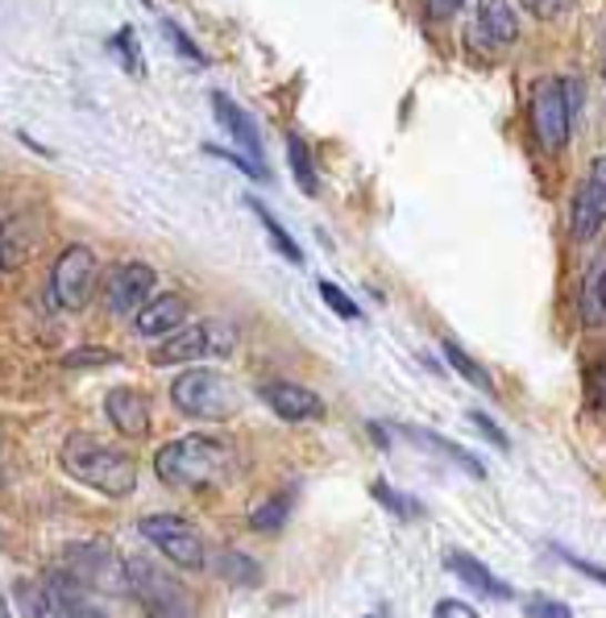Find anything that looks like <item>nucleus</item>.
I'll list each match as a JSON object with an SVG mask.
<instances>
[{
	"label": "nucleus",
	"instance_id": "18",
	"mask_svg": "<svg viewBox=\"0 0 606 618\" xmlns=\"http://www.w3.org/2000/svg\"><path fill=\"white\" fill-rule=\"evenodd\" d=\"M577 316L586 328H606V250L590 257V266L582 274V291H577Z\"/></svg>",
	"mask_w": 606,
	"mask_h": 618
},
{
	"label": "nucleus",
	"instance_id": "26",
	"mask_svg": "<svg viewBox=\"0 0 606 618\" xmlns=\"http://www.w3.org/2000/svg\"><path fill=\"white\" fill-rule=\"evenodd\" d=\"M441 353H445V362L453 365V369H457V374H462L469 386H478L482 395H495V382H491V374H486V365L474 362V357H469V353H465L457 341H445V345H441Z\"/></svg>",
	"mask_w": 606,
	"mask_h": 618
},
{
	"label": "nucleus",
	"instance_id": "34",
	"mask_svg": "<svg viewBox=\"0 0 606 618\" xmlns=\"http://www.w3.org/2000/svg\"><path fill=\"white\" fill-rule=\"evenodd\" d=\"M112 47L121 50V59H125V71H133V75H142V54H138V38H133V30H121L117 38H112Z\"/></svg>",
	"mask_w": 606,
	"mask_h": 618
},
{
	"label": "nucleus",
	"instance_id": "15",
	"mask_svg": "<svg viewBox=\"0 0 606 618\" xmlns=\"http://www.w3.org/2000/svg\"><path fill=\"white\" fill-rule=\"evenodd\" d=\"M208 100H212V112H216L221 129L241 145V154L254 162V166H262V171H266V159H262V138H257L254 116L241 109V104H233V100H229L224 92H212Z\"/></svg>",
	"mask_w": 606,
	"mask_h": 618
},
{
	"label": "nucleus",
	"instance_id": "20",
	"mask_svg": "<svg viewBox=\"0 0 606 618\" xmlns=\"http://www.w3.org/2000/svg\"><path fill=\"white\" fill-rule=\"evenodd\" d=\"M474 30H478L491 47H515V38H519V17H515V4H511V0H478Z\"/></svg>",
	"mask_w": 606,
	"mask_h": 618
},
{
	"label": "nucleus",
	"instance_id": "35",
	"mask_svg": "<svg viewBox=\"0 0 606 618\" xmlns=\"http://www.w3.org/2000/svg\"><path fill=\"white\" fill-rule=\"evenodd\" d=\"M432 618H478V615H474V610H469L465 602H453V598H445V602H436Z\"/></svg>",
	"mask_w": 606,
	"mask_h": 618
},
{
	"label": "nucleus",
	"instance_id": "39",
	"mask_svg": "<svg viewBox=\"0 0 606 618\" xmlns=\"http://www.w3.org/2000/svg\"><path fill=\"white\" fill-rule=\"evenodd\" d=\"M0 618H17L13 606H9V598H4V589H0Z\"/></svg>",
	"mask_w": 606,
	"mask_h": 618
},
{
	"label": "nucleus",
	"instance_id": "8",
	"mask_svg": "<svg viewBox=\"0 0 606 618\" xmlns=\"http://www.w3.org/2000/svg\"><path fill=\"white\" fill-rule=\"evenodd\" d=\"M59 569L92 594H129L125 560L112 553L109 544H67Z\"/></svg>",
	"mask_w": 606,
	"mask_h": 618
},
{
	"label": "nucleus",
	"instance_id": "30",
	"mask_svg": "<svg viewBox=\"0 0 606 618\" xmlns=\"http://www.w3.org/2000/svg\"><path fill=\"white\" fill-rule=\"evenodd\" d=\"M524 615L527 618H574L569 602H560V598H548V594H532L524 602Z\"/></svg>",
	"mask_w": 606,
	"mask_h": 618
},
{
	"label": "nucleus",
	"instance_id": "25",
	"mask_svg": "<svg viewBox=\"0 0 606 618\" xmlns=\"http://www.w3.org/2000/svg\"><path fill=\"white\" fill-rule=\"evenodd\" d=\"M370 498L378 503V507H386V515H395V519H403V524H412V519H424V507L415 503L412 494H400L391 482H370Z\"/></svg>",
	"mask_w": 606,
	"mask_h": 618
},
{
	"label": "nucleus",
	"instance_id": "5",
	"mask_svg": "<svg viewBox=\"0 0 606 618\" xmlns=\"http://www.w3.org/2000/svg\"><path fill=\"white\" fill-rule=\"evenodd\" d=\"M129 598L138 602L145 618H195L192 589L179 581L175 573H166L150 556H129L125 560Z\"/></svg>",
	"mask_w": 606,
	"mask_h": 618
},
{
	"label": "nucleus",
	"instance_id": "10",
	"mask_svg": "<svg viewBox=\"0 0 606 618\" xmlns=\"http://www.w3.org/2000/svg\"><path fill=\"white\" fill-rule=\"evenodd\" d=\"M606 224V154L590 162L586 179L577 183L574 204H569V237L594 241Z\"/></svg>",
	"mask_w": 606,
	"mask_h": 618
},
{
	"label": "nucleus",
	"instance_id": "17",
	"mask_svg": "<svg viewBox=\"0 0 606 618\" xmlns=\"http://www.w3.org/2000/svg\"><path fill=\"white\" fill-rule=\"evenodd\" d=\"M42 586L50 589V598L59 602V610H63L67 618H112V615H104V606L97 602V594L83 589L80 581L67 577L63 569H50L47 577H42Z\"/></svg>",
	"mask_w": 606,
	"mask_h": 618
},
{
	"label": "nucleus",
	"instance_id": "23",
	"mask_svg": "<svg viewBox=\"0 0 606 618\" xmlns=\"http://www.w3.org/2000/svg\"><path fill=\"white\" fill-rule=\"evenodd\" d=\"M245 207H250V212H254V216H257V224L266 229V237H271L274 250H279V254L287 257L291 266H303V250H300V241L291 237V233H287V229H283V224L274 221V212H271V207L262 204L257 195H245Z\"/></svg>",
	"mask_w": 606,
	"mask_h": 618
},
{
	"label": "nucleus",
	"instance_id": "27",
	"mask_svg": "<svg viewBox=\"0 0 606 618\" xmlns=\"http://www.w3.org/2000/svg\"><path fill=\"white\" fill-rule=\"evenodd\" d=\"M287 159H291V175H295V188L303 195H316V166H312V150L303 145L300 133H287Z\"/></svg>",
	"mask_w": 606,
	"mask_h": 618
},
{
	"label": "nucleus",
	"instance_id": "28",
	"mask_svg": "<svg viewBox=\"0 0 606 618\" xmlns=\"http://www.w3.org/2000/svg\"><path fill=\"white\" fill-rule=\"evenodd\" d=\"M548 553L557 556L560 565H569L574 573H582V577H590L594 586H603V589H606V569H603V565H594V560H586V556L569 553V548H565V544H557V539L548 544Z\"/></svg>",
	"mask_w": 606,
	"mask_h": 618
},
{
	"label": "nucleus",
	"instance_id": "2",
	"mask_svg": "<svg viewBox=\"0 0 606 618\" xmlns=\"http://www.w3.org/2000/svg\"><path fill=\"white\" fill-rule=\"evenodd\" d=\"M59 465L71 482H80L104 498H129L138 490V460L112 444L97 440L92 432H71L59 448Z\"/></svg>",
	"mask_w": 606,
	"mask_h": 618
},
{
	"label": "nucleus",
	"instance_id": "19",
	"mask_svg": "<svg viewBox=\"0 0 606 618\" xmlns=\"http://www.w3.org/2000/svg\"><path fill=\"white\" fill-rule=\"evenodd\" d=\"M400 432L407 436L412 444H424L428 453H436V457H445V460H453L462 474H469V477H478V482H486V465H482L469 448H462L457 440H448V436H441V432H432V428H420V424H400Z\"/></svg>",
	"mask_w": 606,
	"mask_h": 618
},
{
	"label": "nucleus",
	"instance_id": "33",
	"mask_svg": "<svg viewBox=\"0 0 606 618\" xmlns=\"http://www.w3.org/2000/svg\"><path fill=\"white\" fill-rule=\"evenodd\" d=\"M469 424H474V428H478L482 436H486V440L495 444L498 453H511V440H507V432L498 428V424H495V419H491V415H486V412H469Z\"/></svg>",
	"mask_w": 606,
	"mask_h": 618
},
{
	"label": "nucleus",
	"instance_id": "37",
	"mask_svg": "<svg viewBox=\"0 0 606 618\" xmlns=\"http://www.w3.org/2000/svg\"><path fill=\"white\" fill-rule=\"evenodd\" d=\"M594 398H598V407H606V357L598 365V374H594Z\"/></svg>",
	"mask_w": 606,
	"mask_h": 618
},
{
	"label": "nucleus",
	"instance_id": "42",
	"mask_svg": "<svg viewBox=\"0 0 606 618\" xmlns=\"http://www.w3.org/2000/svg\"><path fill=\"white\" fill-rule=\"evenodd\" d=\"M362 618H370V615H362Z\"/></svg>",
	"mask_w": 606,
	"mask_h": 618
},
{
	"label": "nucleus",
	"instance_id": "7",
	"mask_svg": "<svg viewBox=\"0 0 606 618\" xmlns=\"http://www.w3.org/2000/svg\"><path fill=\"white\" fill-rule=\"evenodd\" d=\"M154 548H159L171 565L179 569H208V548H204V536L195 531V524H188L183 515H171V510H159V515H142V524H138Z\"/></svg>",
	"mask_w": 606,
	"mask_h": 618
},
{
	"label": "nucleus",
	"instance_id": "1",
	"mask_svg": "<svg viewBox=\"0 0 606 618\" xmlns=\"http://www.w3.org/2000/svg\"><path fill=\"white\" fill-rule=\"evenodd\" d=\"M238 469V453L233 444L221 436H208V432H192V436H179L166 440L154 453V474L162 486L171 490H204V486H221Z\"/></svg>",
	"mask_w": 606,
	"mask_h": 618
},
{
	"label": "nucleus",
	"instance_id": "11",
	"mask_svg": "<svg viewBox=\"0 0 606 618\" xmlns=\"http://www.w3.org/2000/svg\"><path fill=\"white\" fill-rule=\"evenodd\" d=\"M154 283H159L154 266H145V262H121L104 278V307H109L112 316H133L154 295Z\"/></svg>",
	"mask_w": 606,
	"mask_h": 618
},
{
	"label": "nucleus",
	"instance_id": "31",
	"mask_svg": "<svg viewBox=\"0 0 606 618\" xmlns=\"http://www.w3.org/2000/svg\"><path fill=\"white\" fill-rule=\"evenodd\" d=\"M117 362H121V357H117L112 349H92V345H88V349L67 353L63 357L67 369H92V365H117Z\"/></svg>",
	"mask_w": 606,
	"mask_h": 618
},
{
	"label": "nucleus",
	"instance_id": "32",
	"mask_svg": "<svg viewBox=\"0 0 606 618\" xmlns=\"http://www.w3.org/2000/svg\"><path fill=\"white\" fill-rule=\"evenodd\" d=\"M162 33H166V42H171V47H175L179 54H183V59H188V63H195V67L204 63V50L195 47L192 38H188V33L179 30L175 21H162Z\"/></svg>",
	"mask_w": 606,
	"mask_h": 618
},
{
	"label": "nucleus",
	"instance_id": "21",
	"mask_svg": "<svg viewBox=\"0 0 606 618\" xmlns=\"http://www.w3.org/2000/svg\"><path fill=\"white\" fill-rule=\"evenodd\" d=\"M212 573L229 581V586H245V589H257L262 586V565H257L254 556H245L241 548H216L212 553Z\"/></svg>",
	"mask_w": 606,
	"mask_h": 618
},
{
	"label": "nucleus",
	"instance_id": "4",
	"mask_svg": "<svg viewBox=\"0 0 606 618\" xmlns=\"http://www.w3.org/2000/svg\"><path fill=\"white\" fill-rule=\"evenodd\" d=\"M171 403L179 415L200 419V424H224L241 412V391L238 382L212 369V365H192L171 382Z\"/></svg>",
	"mask_w": 606,
	"mask_h": 618
},
{
	"label": "nucleus",
	"instance_id": "38",
	"mask_svg": "<svg viewBox=\"0 0 606 618\" xmlns=\"http://www.w3.org/2000/svg\"><path fill=\"white\" fill-rule=\"evenodd\" d=\"M9 270V233H4V224H0V274Z\"/></svg>",
	"mask_w": 606,
	"mask_h": 618
},
{
	"label": "nucleus",
	"instance_id": "13",
	"mask_svg": "<svg viewBox=\"0 0 606 618\" xmlns=\"http://www.w3.org/2000/svg\"><path fill=\"white\" fill-rule=\"evenodd\" d=\"M188 324V300L175 295V291H162V295H150V300L133 312V328L138 336H171Z\"/></svg>",
	"mask_w": 606,
	"mask_h": 618
},
{
	"label": "nucleus",
	"instance_id": "14",
	"mask_svg": "<svg viewBox=\"0 0 606 618\" xmlns=\"http://www.w3.org/2000/svg\"><path fill=\"white\" fill-rule=\"evenodd\" d=\"M104 415L109 424L129 440H142L150 432V398L138 391V386H112L104 395Z\"/></svg>",
	"mask_w": 606,
	"mask_h": 618
},
{
	"label": "nucleus",
	"instance_id": "9",
	"mask_svg": "<svg viewBox=\"0 0 606 618\" xmlns=\"http://www.w3.org/2000/svg\"><path fill=\"white\" fill-rule=\"evenodd\" d=\"M97 291V254L88 245H67L50 266V303L59 312H83Z\"/></svg>",
	"mask_w": 606,
	"mask_h": 618
},
{
	"label": "nucleus",
	"instance_id": "40",
	"mask_svg": "<svg viewBox=\"0 0 606 618\" xmlns=\"http://www.w3.org/2000/svg\"><path fill=\"white\" fill-rule=\"evenodd\" d=\"M603 75H606V50H603Z\"/></svg>",
	"mask_w": 606,
	"mask_h": 618
},
{
	"label": "nucleus",
	"instance_id": "12",
	"mask_svg": "<svg viewBox=\"0 0 606 618\" xmlns=\"http://www.w3.org/2000/svg\"><path fill=\"white\" fill-rule=\"evenodd\" d=\"M257 398L271 407L283 424H307V419H324V398L316 391H307L300 382H262Z\"/></svg>",
	"mask_w": 606,
	"mask_h": 618
},
{
	"label": "nucleus",
	"instance_id": "6",
	"mask_svg": "<svg viewBox=\"0 0 606 618\" xmlns=\"http://www.w3.org/2000/svg\"><path fill=\"white\" fill-rule=\"evenodd\" d=\"M238 349V333L221 324V320H208V324H183L179 333L162 336V345L150 353L154 365H192L200 357H229Z\"/></svg>",
	"mask_w": 606,
	"mask_h": 618
},
{
	"label": "nucleus",
	"instance_id": "3",
	"mask_svg": "<svg viewBox=\"0 0 606 618\" xmlns=\"http://www.w3.org/2000/svg\"><path fill=\"white\" fill-rule=\"evenodd\" d=\"M532 133L544 154H560L569 145L574 121L582 112V83L574 75H544L532 83Z\"/></svg>",
	"mask_w": 606,
	"mask_h": 618
},
{
	"label": "nucleus",
	"instance_id": "29",
	"mask_svg": "<svg viewBox=\"0 0 606 618\" xmlns=\"http://www.w3.org/2000/svg\"><path fill=\"white\" fill-rule=\"evenodd\" d=\"M320 300L329 303V307H333L336 316L341 320H362V307H357V303L350 300V295H345V291H341V286L336 283H329V278H320Z\"/></svg>",
	"mask_w": 606,
	"mask_h": 618
},
{
	"label": "nucleus",
	"instance_id": "36",
	"mask_svg": "<svg viewBox=\"0 0 606 618\" xmlns=\"http://www.w3.org/2000/svg\"><path fill=\"white\" fill-rule=\"evenodd\" d=\"M462 4L465 0H428V13L436 17V21H448V17L462 13Z\"/></svg>",
	"mask_w": 606,
	"mask_h": 618
},
{
	"label": "nucleus",
	"instance_id": "22",
	"mask_svg": "<svg viewBox=\"0 0 606 618\" xmlns=\"http://www.w3.org/2000/svg\"><path fill=\"white\" fill-rule=\"evenodd\" d=\"M13 606L21 618H67L63 610H59V602L50 598V589L42 586V581H17L13 586Z\"/></svg>",
	"mask_w": 606,
	"mask_h": 618
},
{
	"label": "nucleus",
	"instance_id": "24",
	"mask_svg": "<svg viewBox=\"0 0 606 618\" xmlns=\"http://www.w3.org/2000/svg\"><path fill=\"white\" fill-rule=\"evenodd\" d=\"M291 507H295V486H287L283 494L274 490L266 503H257V507L250 510V527L262 531V536H271V531H279V527L287 524Z\"/></svg>",
	"mask_w": 606,
	"mask_h": 618
},
{
	"label": "nucleus",
	"instance_id": "16",
	"mask_svg": "<svg viewBox=\"0 0 606 618\" xmlns=\"http://www.w3.org/2000/svg\"><path fill=\"white\" fill-rule=\"evenodd\" d=\"M445 569L453 573L457 581H465L469 589H478L482 598H495V602H511V598H515V586H511V581H498L495 573L486 569L478 556L462 553V548H448Z\"/></svg>",
	"mask_w": 606,
	"mask_h": 618
},
{
	"label": "nucleus",
	"instance_id": "41",
	"mask_svg": "<svg viewBox=\"0 0 606 618\" xmlns=\"http://www.w3.org/2000/svg\"><path fill=\"white\" fill-rule=\"evenodd\" d=\"M0 539H4V531H0Z\"/></svg>",
	"mask_w": 606,
	"mask_h": 618
}]
</instances>
